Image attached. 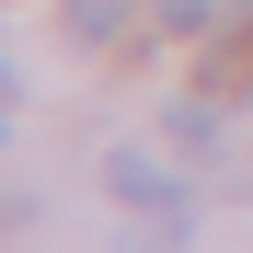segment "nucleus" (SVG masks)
<instances>
[{
	"label": "nucleus",
	"instance_id": "423d86ee",
	"mask_svg": "<svg viewBox=\"0 0 253 253\" xmlns=\"http://www.w3.org/2000/svg\"><path fill=\"white\" fill-rule=\"evenodd\" d=\"M0 104H12V58H0Z\"/></svg>",
	"mask_w": 253,
	"mask_h": 253
},
{
	"label": "nucleus",
	"instance_id": "f257e3e1",
	"mask_svg": "<svg viewBox=\"0 0 253 253\" xmlns=\"http://www.w3.org/2000/svg\"><path fill=\"white\" fill-rule=\"evenodd\" d=\"M104 184H115L126 207H138V219H150V230H196V207H184V184H173V173H161V161H150V150H115V161H104Z\"/></svg>",
	"mask_w": 253,
	"mask_h": 253
},
{
	"label": "nucleus",
	"instance_id": "f03ea898",
	"mask_svg": "<svg viewBox=\"0 0 253 253\" xmlns=\"http://www.w3.org/2000/svg\"><path fill=\"white\" fill-rule=\"evenodd\" d=\"M161 138H173L184 161H219V92H196V104H173V115H161Z\"/></svg>",
	"mask_w": 253,
	"mask_h": 253
},
{
	"label": "nucleus",
	"instance_id": "39448f33",
	"mask_svg": "<svg viewBox=\"0 0 253 253\" xmlns=\"http://www.w3.org/2000/svg\"><path fill=\"white\" fill-rule=\"evenodd\" d=\"M161 23H184V35H207V23H230V12H219V0H173Z\"/></svg>",
	"mask_w": 253,
	"mask_h": 253
},
{
	"label": "nucleus",
	"instance_id": "7ed1b4c3",
	"mask_svg": "<svg viewBox=\"0 0 253 253\" xmlns=\"http://www.w3.org/2000/svg\"><path fill=\"white\" fill-rule=\"evenodd\" d=\"M207 92H219V104H230V92H253V0L230 12V46L207 58Z\"/></svg>",
	"mask_w": 253,
	"mask_h": 253
},
{
	"label": "nucleus",
	"instance_id": "20e7f679",
	"mask_svg": "<svg viewBox=\"0 0 253 253\" xmlns=\"http://www.w3.org/2000/svg\"><path fill=\"white\" fill-rule=\"evenodd\" d=\"M126 12H138V0H69V23H81V35H92V46H104V35H115Z\"/></svg>",
	"mask_w": 253,
	"mask_h": 253
}]
</instances>
